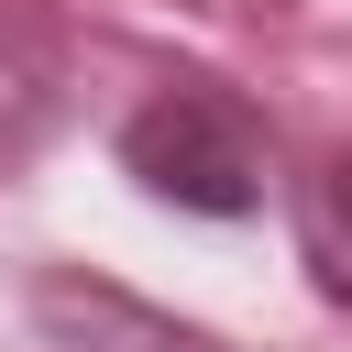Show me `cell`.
<instances>
[{
    "label": "cell",
    "instance_id": "cell-1",
    "mask_svg": "<svg viewBox=\"0 0 352 352\" xmlns=\"http://www.w3.org/2000/svg\"><path fill=\"white\" fill-rule=\"evenodd\" d=\"M121 176L165 209H198V220H253L264 209V132L242 99L220 88H154L132 121H121Z\"/></svg>",
    "mask_w": 352,
    "mask_h": 352
},
{
    "label": "cell",
    "instance_id": "cell-2",
    "mask_svg": "<svg viewBox=\"0 0 352 352\" xmlns=\"http://www.w3.org/2000/svg\"><path fill=\"white\" fill-rule=\"evenodd\" d=\"M33 341H44V352H220L209 330L121 297L110 275H44V286H33Z\"/></svg>",
    "mask_w": 352,
    "mask_h": 352
},
{
    "label": "cell",
    "instance_id": "cell-3",
    "mask_svg": "<svg viewBox=\"0 0 352 352\" xmlns=\"http://www.w3.org/2000/svg\"><path fill=\"white\" fill-rule=\"evenodd\" d=\"M297 264L330 308H352V154H319L297 176Z\"/></svg>",
    "mask_w": 352,
    "mask_h": 352
}]
</instances>
